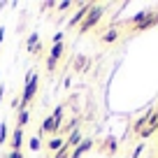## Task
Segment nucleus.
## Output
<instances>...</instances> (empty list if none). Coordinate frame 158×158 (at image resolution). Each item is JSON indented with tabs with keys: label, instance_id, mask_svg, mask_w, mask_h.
<instances>
[{
	"label": "nucleus",
	"instance_id": "39448f33",
	"mask_svg": "<svg viewBox=\"0 0 158 158\" xmlns=\"http://www.w3.org/2000/svg\"><path fill=\"white\" fill-rule=\"evenodd\" d=\"M93 139H91V137H84V139H81V144H79V147H74L72 149V153H70V158H81V156H84V153L86 151H91V149H93Z\"/></svg>",
	"mask_w": 158,
	"mask_h": 158
},
{
	"label": "nucleus",
	"instance_id": "1a4fd4ad",
	"mask_svg": "<svg viewBox=\"0 0 158 158\" xmlns=\"http://www.w3.org/2000/svg\"><path fill=\"white\" fill-rule=\"evenodd\" d=\"M44 144H47V149H49L51 153H56V151L65 144V139L60 137V135H54V137H49V142H44Z\"/></svg>",
	"mask_w": 158,
	"mask_h": 158
},
{
	"label": "nucleus",
	"instance_id": "2eb2a0df",
	"mask_svg": "<svg viewBox=\"0 0 158 158\" xmlns=\"http://www.w3.org/2000/svg\"><path fill=\"white\" fill-rule=\"evenodd\" d=\"M7 137H10V128H7V121H2L0 123V144H5Z\"/></svg>",
	"mask_w": 158,
	"mask_h": 158
},
{
	"label": "nucleus",
	"instance_id": "9d476101",
	"mask_svg": "<svg viewBox=\"0 0 158 158\" xmlns=\"http://www.w3.org/2000/svg\"><path fill=\"white\" fill-rule=\"evenodd\" d=\"M30 121V109H21V112H16V128L23 130L26 126H28Z\"/></svg>",
	"mask_w": 158,
	"mask_h": 158
},
{
	"label": "nucleus",
	"instance_id": "f8f14e48",
	"mask_svg": "<svg viewBox=\"0 0 158 158\" xmlns=\"http://www.w3.org/2000/svg\"><path fill=\"white\" fill-rule=\"evenodd\" d=\"M26 144H28V149L35 153V151H40V149H42V137H40V135H33Z\"/></svg>",
	"mask_w": 158,
	"mask_h": 158
},
{
	"label": "nucleus",
	"instance_id": "b1692460",
	"mask_svg": "<svg viewBox=\"0 0 158 158\" xmlns=\"http://www.w3.org/2000/svg\"><path fill=\"white\" fill-rule=\"evenodd\" d=\"M2 158H7V156H2Z\"/></svg>",
	"mask_w": 158,
	"mask_h": 158
},
{
	"label": "nucleus",
	"instance_id": "7ed1b4c3",
	"mask_svg": "<svg viewBox=\"0 0 158 158\" xmlns=\"http://www.w3.org/2000/svg\"><path fill=\"white\" fill-rule=\"evenodd\" d=\"M63 54H65V44H63V42L51 44V51H49V56H47V70H49V72L56 70V65H58V60H60Z\"/></svg>",
	"mask_w": 158,
	"mask_h": 158
},
{
	"label": "nucleus",
	"instance_id": "a211bd4d",
	"mask_svg": "<svg viewBox=\"0 0 158 158\" xmlns=\"http://www.w3.org/2000/svg\"><path fill=\"white\" fill-rule=\"evenodd\" d=\"M70 7H72V2H70V0H63V2H58V5H56V10H58V12H65V10H70Z\"/></svg>",
	"mask_w": 158,
	"mask_h": 158
},
{
	"label": "nucleus",
	"instance_id": "dca6fc26",
	"mask_svg": "<svg viewBox=\"0 0 158 158\" xmlns=\"http://www.w3.org/2000/svg\"><path fill=\"white\" fill-rule=\"evenodd\" d=\"M116 37H118V30L109 28L107 33H102V37H100V40H102V42H114V40H116Z\"/></svg>",
	"mask_w": 158,
	"mask_h": 158
},
{
	"label": "nucleus",
	"instance_id": "4be33fe9",
	"mask_svg": "<svg viewBox=\"0 0 158 158\" xmlns=\"http://www.w3.org/2000/svg\"><path fill=\"white\" fill-rule=\"evenodd\" d=\"M2 98H5V84H0V102H2Z\"/></svg>",
	"mask_w": 158,
	"mask_h": 158
},
{
	"label": "nucleus",
	"instance_id": "5701e85b",
	"mask_svg": "<svg viewBox=\"0 0 158 158\" xmlns=\"http://www.w3.org/2000/svg\"><path fill=\"white\" fill-rule=\"evenodd\" d=\"M2 40H5V28H0V44H2Z\"/></svg>",
	"mask_w": 158,
	"mask_h": 158
},
{
	"label": "nucleus",
	"instance_id": "423d86ee",
	"mask_svg": "<svg viewBox=\"0 0 158 158\" xmlns=\"http://www.w3.org/2000/svg\"><path fill=\"white\" fill-rule=\"evenodd\" d=\"M10 147L12 151H21V147H23V130L21 128H14V133L10 135Z\"/></svg>",
	"mask_w": 158,
	"mask_h": 158
},
{
	"label": "nucleus",
	"instance_id": "20e7f679",
	"mask_svg": "<svg viewBox=\"0 0 158 158\" xmlns=\"http://www.w3.org/2000/svg\"><path fill=\"white\" fill-rule=\"evenodd\" d=\"M91 7H93L91 2H84V5H81V7H79V10L72 14V16H70V21H68V28H79V23H81V21L86 19V14L91 12Z\"/></svg>",
	"mask_w": 158,
	"mask_h": 158
},
{
	"label": "nucleus",
	"instance_id": "0eeeda50",
	"mask_svg": "<svg viewBox=\"0 0 158 158\" xmlns=\"http://www.w3.org/2000/svg\"><path fill=\"white\" fill-rule=\"evenodd\" d=\"M81 139H84V133H81V128H77V130H72V133L65 137V144H68L70 149H74V147L81 144Z\"/></svg>",
	"mask_w": 158,
	"mask_h": 158
},
{
	"label": "nucleus",
	"instance_id": "6ab92c4d",
	"mask_svg": "<svg viewBox=\"0 0 158 158\" xmlns=\"http://www.w3.org/2000/svg\"><path fill=\"white\" fill-rule=\"evenodd\" d=\"M12 109H14V112H21V95L12 100Z\"/></svg>",
	"mask_w": 158,
	"mask_h": 158
},
{
	"label": "nucleus",
	"instance_id": "a878e982",
	"mask_svg": "<svg viewBox=\"0 0 158 158\" xmlns=\"http://www.w3.org/2000/svg\"><path fill=\"white\" fill-rule=\"evenodd\" d=\"M49 158H51V156H49Z\"/></svg>",
	"mask_w": 158,
	"mask_h": 158
},
{
	"label": "nucleus",
	"instance_id": "4468645a",
	"mask_svg": "<svg viewBox=\"0 0 158 158\" xmlns=\"http://www.w3.org/2000/svg\"><path fill=\"white\" fill-rule=\"evenodd\" d=\"M63 109H65V105H56V109L51 112V118H54L56 123H60V126H63Z\"/></svg>",
	"mask_w": 158,
	"mask_h": 158
},
{
	"label": "nucleus",
	"instance_id": "9b49d317",
	"mask_svg": "<svg viewBox=\"0 0 158 158\" xmlns=\"http://www.w3.org/2000/svg\"><path fill=\"white\" fill-rule=\"evenodd\" d=\"M77 128H79V118H70L68 123H63V126H60V133L70 135L72 130H77Z\"/></svg>",
	"mask_w": 158,
	"mask_h": 158
},
{
	"label": "nucleus",
	"instance_id": "6e6552de",
	"mask_svg": "<svg viewBox=\"0 0 158 158\" xmlns=\"http://www.w3.org/2000/svg\"><path fill=\"white\" fill-rule=\"evenodd\" d=\"M100 151L107 153V156H114V153H116V139L114 137H105L102 144H100Z\"/></svg>",
	"mask_w": 158,
	"mask_h": 158
},
{
	"label": "nucleus",
	"instance_id": "412c9836",
	"mask_svg": "<svg viewBox=\"0 0 158 158\" xmlns=\"http://www.w3.org/2000/svg\"><path fill=\"white\" fill-rule=\"evenodd\" d=\"M7 158H23V153H21V151H10Z\"/></svg>",
	"mask_w": 158,
	"mask_h": 158
},
{
	"label": "nucleus",
	"instance_id": "ddd939ff",
	"mask_svg": "<svg viewBox=\"0 0 158 158\" xmlns=\"http://www.w3.org/2000/svg\"><path fill=\"white\" fill-rule=\"evenodd\" d=\"M37 44H40V33H35V30H33V33L28 35V40H26V47H28V51H33Z\"/></svg>",
	"mask_w": 158,
	"mask_h": 158
},
{
	"label": "nucleus",
	"instance_id": "f3484780",
	"mask_svg": "<svg viewBox=\"0 0 158 158\" xmlns=\"http://www.w3.org/2000/svg\"><path fill=\"white\" fill-rule=\"evenodd\" d=\"M58 42H63V30H56L51 35V44H58Z\"/></svg>",
	"mask_w": 158,
	"mask_h": 158
},
{
	"label": "nucleus",
	"instance_id": "f03ea898",
	"mask_svg": "<svg viewBox=\"0 0 158 158\" xmlns=\"http://www.w3.org/2000/svg\"><path fill=\"white\" fill-rule=\"evenodd\" d=\"M102 14H105V7H102V5H93V7H91V12L86 14V19L79 23V30H77V33H79V35H86L91 28H95V26H98V21L102 19Z\"/></svg>",
	"mask_w": 158,
	"mask_h": 158
},
{
	"label": "nucleus",
	"instance_id": "393cba45",
	"mask_svg": "<svg viewBox=\"0 0 158 158\" xmlns=\"http://www.w3.org/2000/svg\"><path fill=\"white\" fill-rule=\"evenodd\" d=\"M0 74H2V72H0Z\"/></svg>",
	"mask_w": 158,
	"mask_h": 158
},
{
	"label": "nucleus",
	"instance_id": "aec40b11",
	"mask_svg": "<svg viewBox=\"0 0 158 158\" xmlns=\"http://www.w3.org/2000/svg\"><path fill=\"white\" fill-rule=\"evenodd\" d=\"M42 10H56V2L51 0V2H42Z\"/></svg>",
	"mask_w": 158,
	"mask_h": 158
},
{
	"label": "nucleus",
	"instance_id": "f257e3e1",
	"mask_svg": "<svg viewBox=\"0 0 158 158\" xmlns=\"http://www.w3.org/2000/svg\"><path fill=\"white\" fill-rule=\"evenodd\" d=\"M37 84H40V74L35 70L26 72V84H23V93H21V109H28V105L35 100L37 95Z\"/></svg>",
	"mask_w": 158,
	"mask_h": 158
}]
</instances>
